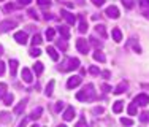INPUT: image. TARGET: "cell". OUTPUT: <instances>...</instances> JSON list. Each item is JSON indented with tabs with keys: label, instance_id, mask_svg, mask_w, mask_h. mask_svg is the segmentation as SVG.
<instances>
[{
	"label": "cell",
	"instance_id": "37",
	"mask_svg": "<svg viewBox=\"0 0 149 127\" xmlns=\"http://www.w3.org/2000/svg\"><path fill=\"white\" fill-rule=\"evenodd\" d=\"M122 5L127 10H130V8H133V0H122Z\"/></svg>",
	"mask_w": 149,
	"mask_h": 127
},
{
	"label": "cell",
	"instance_id": "42",
	"mask_svg": "<svg viewBox=\"0 0 149 127\" xmlns=\"http://www.w3.org/2000/svg\"><path fill=\"white\" fill-rule=\"evenodd\" d=\"M62 108H63V102H57V103H56V107H54V110L56 111H62Z\"/></svg>",
	"mask_w": 149,
	"mask_h": 127
},
{
	"label": "cell",
	"instance_id": "5",
	"mask_svg": "<svg viewBox=\"0 0 149 127\" xmlns=\"http://www.w3.org/2000/svg\"><path fill=\"white\" fill-rule=\"evenodd\" d=\"M135 105H140V107H146L149 105V95L148 94H138L133 100Z\"/></svg>",
	"mask_w": 149,
	"mask_h": 127
},
{
	"label": "cell",
	"instance_id": "39",
	"mask_svg": "<svg viewBox=\"0 0 149 127\" xmlns=\"http://www.w3.org/2000/svg\"><path fill=\"white\" fill-rule=\"evenodd\" d=\"M129 45H133V49H135V52H138V54H140V52H141V48L138 46L136 43H135V38H132V40L129 41Z\"/></svg>",
	"mask_w": 149,
	"mask_h": 127
},
{
	"label": "cell",
	"instance_id": "17",
	"mask_svg": "<svg viewBox=\"0 0 149 127\" xmlns=\"http://www.w3.org/2000/svg\"><path fill=\"white\" fill-rule=\"evenodd\" d=\"M46 52H48V54H49V57H51L54 62H57V61H59V52L56 51V48L48 46V49H46Z\"/></svg>",
	"mask_w": 149,
	"mask_h": 127
},
{
	"label": "cell",
	"instance_id": "41",
	"mask_svg": "<svg viewBox=\"0 0 149 127\" xmlns=\"http://www.w3.org/2000/svg\"><path fill=\"white\" fill-rule=\"evenodd\" d=\"M37 3L40 6H49L51 5V0H37Z\"/></svg>",
	"mask_w": 149,
	"mask_h": 127
},
{
	"label": "cell",
	"instance_id": "38",
	"mask_svg": "<svg viewBox=\"0 0 149 127\" xmlns=\"http://www.w3.org/2000/svg\"><path fill=\"white\" fill-rule=\"evenodd\" d=\"M40 54H41V51L38 48H32L30 49V56H32V57H38Z\"/></svg>",
	"mask_w": 149,
	"mask_h": 127
},
{
	"label": "cell",
	"instance_id": "56",
	"mask_svg": "<svg viewBox=\"0 0 149 127\" xmlns=\"http://www.w3.org/2000/svg\"><path fill=\"white\" fill-rule=\"evenodd\" d=\"M32 127H38V126H37V124H35V126H32Z\"/></svg>",
	"mask_w": 149,
	"mask_h": 127
},
{
	"label": "cell",
	"instance_id": "9",
	"mask_svg": "<svg viewBox=\"0 0 149 127\" xmlns=\"http://www.w3.org/2000/svg\"><path fill=\"white\" fill-rule=\"evenodd\" d=\"M27 102H29L27 98H22V100L16 105L15 107V114H22V111L26 110V107H27Z\"/></svg>",
	"mask_w": 149,
	"mask_h": 127
},
{
	"label": "cell",
	"instance_id": "50",
	"mask_svg": "<svg viewBox=\"0 0 149 127\" xmlns=\"http://www.w3.org/2000/svg\"><path fill=\"white\" fill-rule=\"evenodd\" d=\"M30 2H32V0H19V3H21V5H29Z\"/></svg>",
	"mask_w": 149,
	"mask_h": 127
},
{
	"label": "cell",
	"instance_id": "45",
	"mask_svg": "<svg viewBox=\"0 0 149 127\" xmlns=\"http://www.w3.org/2000/svg\"><path fill=\"white\" fill-rule=\"evenodd\" d=\"M105 2H106V0H92V3H94L95 6H102Z\"/></svg>",
	"mask_w": 149,
	"mask_h": 127
},
{
	"label": "cell",
	"instance_id": "34",
	"mask_svg": "<svg viewBox=\"0 0 149 127\" xmlns=\"http://www.w3.org/2000/svg\"><path fill=\"white\" fill-rule=\"evenodd\" d=\"M5 95H6V84L0 83V98H3Z\"/></svg>",
	"mask_w": 149,
	"mask_h": 127
},
{
	"label": "cell",
	"instance_id": "11",
	"mask_svg": "<svg viewBox=\"0 0 149 127\" xmlns=\"http://www.w3.org/2000/svg\"><path fill=\"white\" fill-rule=\"evenodd\" d=\"M62 118L65 119V121H72V119L74 118V108H73V107H68L65 111H63Z\"/></svg>",
	"mask_w": 149,
	"mask_h": 127
},
{
	"label": "cell",
	"instance_id": "23",
	"mask_svg": "<svg viewBox=\"0 0 149 127\" xmlns=\"http://www.w3.org/2000/svg\"><path fill=\"white\" fill-rule=\"evenodd\" d=\"M41 113H43V108L41 107H38V108H35L33 111L30 113V116H29V119H38L41 116Z\"/></svg>",
	"mask_w": 149,
	"mask_h": 127
},
{
	"label": "cell",
	"instance_id": "3",
	"mask_svg": "<svg viewBox=\"0 0 149 127\" xmlns=\"http://www.w3.org/2000/svg\"><path fill=\"white\" fill-rule=\"evenodd\" d=\"M76 49H78V52H81V54H87V52H89V43H87V40L78 38L76 40Z\"/></svg>",
	"mask_w": 149,
	"mask_h": 127
},
{
	"label": "cell",
	"instance_id": "10",
	"mask_svg": "<svg viewBox=\"0 0 149 127\" xmlns=\"http://www.w3.org/2000/svg\"><path fill=\"white\" fill-rule=\"evenodd\" d=\"M62 17H65V21L70 24V26H73V24L76 22V16L72 15L70 11H65V10H62Z\"/></svg>",
	"mask_w": 149,
	"mask_h": 127
},
{
	"label": "cell",
	"instance_id": "15",
	"mask_svg": "<svg viewBox=\"0 0 149 127\" xmlns=\"http://www.w3.org/2000/svg\"><path fill=\"white\" fill-rule=\"evenodd\" d=\"M111 35H113V40H114L116 43H120V41H122V32H120L119 27H114Z\"/></svg>",
	"mask_w": 149,
	"mask_h": 127
},
{
	"label": "cell",
	"instance_id": "1",
	"mask_svg": "<svg viewBox=\"0 0 149 127\" xmlns=\"http://www.w3.org/2000/svg\"><path fill=\"white\" fill-rule=\"evenodd\" d=\"M94 89H95V87H94V84H92V83L86 84V86H84L83 89L76 94V98H78V100H81V102H92V100H95L97 94H95Z\"/></svg>",
	"mask_w": 149,
	"mask_h": 127
},
{
	"label": "cell",
	"instance_id": "54",
	"mask_svg": "<svg viewBox=\"0 0 149 127\" xmlns=\"http://www.w3.org/2000/svg\"><path fill=\"white\" fill-rule=\"evenodd\" d=\"M2 54H3V46L0 45V56H2Z\"/></svg>",
	"mask_w": 149,
	"mask_h": 127
},
{
	"label": "cell",
	"instance_id": "7",
	"mask_svg": "<svg viewBox=\"0 0 149 127\" xmlns=\"http://www.w3.org/2000/svg\"><path fill=\"white\" fill-rule=\"evenodd\" d=\"M15 40H16V43H19V45H26L27 43V32H24V30L16 32Z\"/></svg>",
	"mask_w": 149,
	"mask_h": 127
},
{
	"label": "cell",
	"instance_id": "6",
	"mask_svg": "<svg viewBox=\"0 0 149 127\" xmlns=\"http://www.w3.org/2000/svg\"><path fill=\"white\" fill-rule=\"evenodd\" d=\"M105 15L108 16V17H111V19H118V17L120 16V13H119L118 6L111 5V6H108V8L105 10Z\"/></svg>",
	"mask_w": 149,
	"mask_h": 127
},
{
	"label": "cell",
	"instance_id": "53",
	"mask_svg": "<svg viewBox=\"0 0 149 127\" xmlns=\"http://www.w3.org/2000/svg\"><path fill=\"white\" fill-rule=\"evenodd\" d=\"M51 17H52V16L49 15V13H45V19H51Z\"/></svg>",
	"mask_w": 149,
	"mask_h": 127
},
{
	"label": "cell",
	"instance_id": "22",
	"mask_svg": "<svg viewBox=\"0 0 149 127\" xmlns=\"http://www.w3.org/2000/svg\"><path fill=\"white\" fill-rule=\"evenodd\" d=\"M95 32H97L102 38H106V29H105L103 24H97V26H95Z\"/></svg>",
	"mask_w": 149,
	"mask_h": 127
},
{
	"label": "cell",
	"instance_id": "51",
	"mask_svg": "<svg viewBox=\"0 0 149 127\" xmlns=\"http://www.w3.org/2000/svg\"><path fill=\"white\" fill-rule=\"evenodd\" d=\"M102 75H103L105 78H109V72H108V70H105V72H102Z\"/></svg>",
	"mask_w": 149,
	"mask_h": 127
},
{
	"label": "cell",
	"instance_id": "30",
	"mask_svg": "<svg viewBox=\"0 0 149 127\" xmlns=\"http://www.w3.org/2000/svg\"><path fill=\"white\" fill-rule=\"evenodd\" d=\"M120 124L125 126V127H130V126H133V121L129 118H120Z\"/></svg>",
	"mask_w": 149,
	"mask_h": 127
},
{
	"label": "cell",
	"instance_id": "8",
	"mask_svg": "<svg viewBox=\"0 0 149 127\" xmlns=\"http://www.w3.org/2000/svg\"><path fill=\"white\" fill-rule=\"evenodd\" d=\"M81 76H70L68 78V81H67V87H68V89H73V87H76V86H79L81 84Z\"/></svg>",
	"mask_w": 149,
	"mask_h": 127
},
{
	"label": "cell",
	"instance_id": "48",
	"mask_svg": "<svg viewBox=\"0 0 149 127\" xmlns=\"http://www.w3.org/2000/svg\"><path fill=\"white\" fill-rule=\"evenodd\" d=\"M3 73H5V63H3L2 61H0V76H2Z\"/></svg>",
	"mask_w": 149,
	"mask_h": 127
},
{
	"label": "cell",
	"instance_id": "13",
	"mask_svg": "<svg viewBox=\"0 0 149 127\" xmlns=\"http://www.w3.org/2000/svg\"><path fill=\"white\" fill-rule=\"evenodd\" d=\"M78 19H79V27H78V30H79L81 33H86L87 32V22H86V19H84V16L79 15Z\"/></svg>",
	"mask_w": 149,
	"mask_h": 127
},
{
	"label": "cell",
	"instance_id": "46",
	"mask_svg": "<svg viewBox=\"0 0 149 127\" xmlns=\"http://www.w3.org/2000/svg\"><path fill=\"white\" fill-rule=\"evenodd\" d=\"M27 13L30 15V17H33V19H38V16H37V11H35V10H32V8H30Z\"/></svg>",
	"mask_w": 149,
	"mask_h": 127
},
{
	"label": "cell",
	"instance_id": "2",
	"mask_svg": "<svg viewBox=\"0 0 149 127\" xmlns=\"http://www.w3.org/2000/svg\"><path fill=\"white\" fill-rule=\"evenodd\" d=\"M79 59L76 57H67L65 61L62 62V65L59 67L60 72H73V70H76L78 67H79Z\"/></svg>",
	"mask_w": 149,
	"mask_h": 127
},
{
	"label": "cell",
	"instance_id": "52",
	"mask_svg": "<svg viewBox=\"0 0 149 127\" xmlns=\"http://www.w3.org/2000/svg\"><path fill=\"white\" fill-rule=\"evenodd\" d=\"M143 15H144V17H146V19H149V10H144Z\"/></svg>",
	"mask_w": 149,
	"mask_h": 127
},
{
	"label": "cell",
	"instance_id": "44",
	"mask_svg": "<svg viewBox=\"0 0 149 127\" xmlns=\"http://www.w3.org/2000/svg\"><path fill=\"white\" fill-rule=\"evenodd\" d=\"M103 107H97V108H94V113L95 114H103Z\"/></svg>",
	"mask_w": 149,
	"mask_h": 127
},
{
	"label": "cell",
	"instance_id": "16",
	"mask_svg": "<svg viewBox=\"0 0 149 127\" xmlns=\"http://www.w3.org/2000/svg\"><path fill=\"white\" fill-rule=\"evenodd\" d=\"M57 30H59V33L62 35V40H68L70 38V32H68V27H65V26H59L57 27Z\"/></svg>",
	"mask_w": 149,
	"mask_h": 127
},
{
	"label": "cell",
	"instance_id": "28",
	"mask_svg": "<svg viewBox=\"0 0 149 127\" xmlns=\"http://www.w3.org/2000/svg\"><path fill=\"white\" fill-rule=\"evenodd\" d=\"M16 8H17V6L15 5V3H6V5L3 6V10H5L6 13H11V11H15Z\"/></svg>",
	"mask_w": 149,
	"mask_h": 127
},
{
	"label": "cell",
	"instance_id": "4",
	"mask_svg": "<svg viewBox=\"0 0 149 127\" xmlns=\"http://www.w3.org/2000/svg\"><path fill=\"white\" fill-rule=\"evenodd\" d=\"M16 27V22L11 19H5L0 22V33H5V32H10L11 29H15Z\"/></svg>",
	"mask_w": 149,
	"mask_h": 127
},
{
	"label": "cell",
	"instance_id": "31",
	"mask_svg": "<svg viewBox=\"0 0 149 127\" xmlns=\"http://www.w3.org/2000/svg\"><path fill=\"white\" fill-rule=\"evenodd\" d=\"M127 111H129L130 116H135V114H136V105H135V103H130L129 108H127Z\"/></svg>",
	"mask_w": 149,
	"mask_h": 127
},
{
	"label": "cell",
	"instance_id": "21",
	"mask_svg": "<svg viewBox=\"0 0 149 127\" xmlns=\"http://www.w3.org/2000/svg\"><path fill=\"white\" fill-rule=\"evenodd\" d=\"M54 86H56V81L51 80V81H49V84L46 86V91H45V94L48 95V97H51L52 92H54Z\"/></svg>",
	"mask_w": 149,
	"mask_h": 127
},
{
	"label": "cell",
	"instance_id": "14",
	"mask_svg": "<svg viewBox=\"0 0 149 127\" xmlns=\"http://www.w3.org/2000/svg\"><path fill=\"white\" fill-rule=\"evenodd\" d=\"M127 87H129L127 81H122V83H119L118 86H116V89L113 91V92H114V94H118V95H119V94H124V92L127 91Z\"/></svg>",
	"mask_w": 149,
	"mask_h": 127
},
{
	"label": "cell",
	"instance_id": "19",
	"mask_svg": "<svg viewBox=\"0 0 149 127\" xmlns=\"http://www.w3.org/2000/svg\"><path fill=\"white\" fill-rule=\"evenodd\" d=\"M16 72H17V61L16 59H10V75L16 76Z\"/></svg>",
	"mask_w": 149,
	"mask_h": 127
},
{
	"label": "cell",
	"instance_id": "40",
	"mask_svg": "<svg viewBox=\"0 0 149 127\" xmlns=\"http://www.w3.org/2000/svg\"><path fill=\"white\" fill-rule=\"evenodd\" d=\"M89 40H91V43H92V45H94V46H95V48H97V49H98V48H102V43H100V41H98V40H97V38H94V37H91V38H89Z\"/></svg>",
	"mask_w": 149,
	"mask_h": 127
},
{
	"label": "cell",
	"instance_id": "24",
	"mask_svg": "<svg viewBox=\"0 0 149 127\" xmlns=\"http://www.w3.org/2000/svg\"><path fill=\"white\" fill-rule=\"evenodd\" d=\"M122 108H124V102H122V100H118V102H114V105H113V111H114L116 114L122 111Z\"/></svg>",
	"mask_w": 149,
	"mask_h": 127
},
{
	"label": "cell",
	"instance_id": "18",
	"mask_svg": "<svg viewBox=\"0 0 149 127\" xmlns=\"http://www.w3.org/2000/svg\"><path fill=\"white\" fill-rule=\"evenodd\" d=\"M11 114H10V113H6V111H2L0 113V122H2V124H10V122H11Z\"/></svg>",
	"mask_w": 149,
	"mask_h": 127
},
{
	"label": "cell",
	"instance_id": "43",
	"mask_svg": "<svg viewBox=\"0 0 149 127\" xmlns=\"http://www.w3.org/2000/svg\"><path fill=\"white\" fill-rule=\"evenodd\" d=\"M140 2V5L143 6V8H148L149 10V0H138Z\"/></svg>",
	"mask_w": 149,
	"mask_h": 127
},
{
	"label": "cell",
	"instance_id": "26",
	"mask_svg": "<svg viewBox=\"0 0 149 127\" xmlns=\"http://www.w3.org/2000/svg\"><path fill=\"white\" fill-rule=\"evenodd\" d=\"M41 41H43V38H41V35H40V33H35L33 37H32V45H33V48H35V46H38V45H40Z\"/></svg>",
	"mask_w": 149,
	"mask_h": 127
},
{
	"label": "cell",
	"instance_id": "55",
	"mask_svg": "<svg viewBox=\"0 0 149 127\" xmlns=\"http://www.w3.org/2000/svg\"><path fill=\"white\" fill-rule=\"evenodd\" d=\"M59 127H67V126H62V124H60V126H59Z\"/></svg>",
	"mask_w": 149,
	"mask_h": 127
},
{
	"label": "cell",
	"instance_id": "47",
	"mask_svg": "<svg viewBox=\"0 0 149 127\" xmlns=\"http://www.w3.org/2000/svg\"><path fill=\"white\" fill-rule=\"evenodd\" d=\"M100 87L105 91V92H109V91H113V89H111V86H108V84H102Z\"/></svg>",
	"mask_w": 149,
	"mask_h": 127
},
{
	"label": "cell",
	"instance_id": "29",
	"mask_svg": "<svg viewBox=\"0 0 149 127\" xmlns=\"http://www.w3.org/2000/svg\"><path fill=\"white\" fill-rule=\"evenodd\" d=\"M57 48L62 49V51H67V48H68V45H67L65 40H57Z\"/></svg>",
	"mask_w": 149,
	"mask_h": 127
},
{
	"label": "cell",
	"instance_id": "25",
	"mask_svg": "<svg viewBox=\"0 0 149 127\" xmlns=\"http://www.w3.org/2000/svg\"><path fill=\"white\" fill-rule=\"evenodd\" d=\"M13 100H15V95L10 94V92H6V95L3 97V103H5L6 107H10V105L13 103Z\"/></svg>",
	"mask_w": 149,
	"mask_h": 127
},
{
	"label": "cell",
	"instance_id": "20",
	"mask_svg": "<svg viewBox=\"0 0 149 127\" xmlns=\"http://www.w3.org/2000/svg\"><path fill=\"white\" fill-rule=\"evenodd\" d=\"M92 56H94V59H95V61H97V62H102V63H103V62L106 61L105 54H103V52L100 51V49H97V51H95V52H94V54H92Z\"/></svg>",
	"mask_w": 149,
	"mask_h": 127
},
{
	"label": "cell",
	"instance_id": "49",
	"mask_svg": "<svg viewBox=\"0 0 149 127\" xmlns=\"http://www.w3.org/2000/svg\"><path fill=\"white\" fill-rule=\"evenodd\" d=\"M27 119H29V118H24L22 121H21V124H19V127H26V126H27Z\"/></svg>",
	"mask_w": 149,
	"mask_h": 127
},
{
	"label": "cell",
	"instance_id": "27",
	"mask_svg": "<svg viewBox=\"0 0 149 127\" xmlns=\"http://www.w3.org/2000/svg\"><path fill=\"white\" fill-rule=\"evenodd\" d=\"M43 63L41 62H37V63H33V72L37 73V75H41V73H43Z\"/></svg>",
	"mask_w": 149,
	"mask_h": 127
},
{
	"label": "cell",
	"instance_id": "36",
	"mask_svg": "<svg viewBox=\"0 0 149 127\" xmlns=\"http://www.w3.org/2000/svg\"><path fill=\"white\" fill-rule=\"evenodd\" d=\"M89 73L91 75H100V68L95 67V65H92V67H89Z\"/></svg>",
	"mask_w": 149,
	"mask_h": 127
},
{
	"label": "cell",
	"instance_id": "35",
	"mask_svg": "<svg viewBox=\"0 0 149 127\" xmlns=\"http://www.w3.org/2000/svg\"><path fill=\"white\" fill-rule=\"evenodd\" d=\"M74 127H87V124H86V118H84V116H81L79 121L76 122V126H74Z\"/></svg>",
	"mask_w": 149,
	"mask_h": 127
},
{
	"label": "cell",
	"instance_id": "33",
	"mask_svg": "<svg viewBox=\"0 0 149 127\" xmlns=\"http://www.w3.org/2000/svg\"><path fill=\"white\" fill-rule=\"evenodd\" d=\"M140 121L141 122H149V113L148 111H143L140 114Z\"/></svg>",
	"mask_w": 149,
	"mask_h": 127
},
{
	"label": "cell",
	"instance_id": "12",
	"mask_svg": "<svg viewBox=\"0 0 149 127\" xmlns=\"http://www.w3.org/2000/svg\"><path fill=\"white\" fill-rule=\"evenodd\" d=\"M21 76H22V80L26 81V83H32V81H33V76H32V72L29 68H22Z\"/></svg>",
	"mask_w": 149,
	"mask_h": 127
},
{
	"label": "cell",
	"instance_id": "32",
	"mask_svg": "<svg viewBox=\"0 0 149 127\" xmlns=\"http://www.w3.org/2000/svg\"><path fill=\"white\" fill-rule=\"evenodd\" d=\"M54 35H56V30L54 29H51V27H49V29L46 30V38H48V40H54Z\"/></svg>",
	"mask_w": 149,
	"mask_h": 127
}]
</instances>
